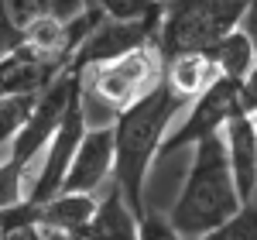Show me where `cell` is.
<instances>
[{
    "label": "cell",
    "instance_id": "ffe728a7",
    "mask_svg": "<svg viewBox=\"0 0 257 240\" xmlns=\"http://www.w3.org/2000/svg\"><path fill=\"white\" fill-rule=\"evenodd\" d=\"M0 240H45V230L38 226V220H28V223L11 226V230H7Z\"/></svg>",
    "mask_w": 257,
    "mask_h": 240
},
{
    "label": "cell",
    "instance_id": "ac0fdd59",
    "mask_svg": "<svg viewBox=\"0 0 257 240\" xmlns=\"http://www.w3.org/2000/svg\"><path fill=\"white\" fill-rule=\"evenodd\" d=\"M138 233L141 240H185L175 230V223L168 216H161V213H155V209H144V216L138 220Z\"/></svg>",
    "mask_w": 257,
    "mask_h": 240
},
{
    "label": "cell",
    "instance_id": "277c9868",
    "mask_svg": "<svg viewBox=\"0 0 257 240\" xmlns=\"http://www.w3.org/2000/svg\"><path fill=\"white\" fill-rule=\"evenodd\" d=\"M250 0H165L158 21L161 59H175L185 52H206L223 35L237 31Z\"/></svg>",
    "mask_w": 257,
    "mask_h": 240
},
{
    "label": "cell",
    "instance_id": "52a82bcc",
    "mask_svg": "<svg viewBox=\"0 0 257 240\" xmlns=\"http://www.w3.org/2000/svg\"><path fill=\"white\" fill-rule=\"evenodd\" d=\"M158 35V21H117L103 18L82 38V45L76 48V55L69 59V69H89L96 62H113L127 52H134L141 45H151Z\"/></svg>",
    "mask_w": 257,
    "mask_h": 240
},
{
    "label": "cell",
    "instance_id": "44dd1931",
    "mask_svg": "<svg viewBox=\"0 0 257 240\" xmlns=\"http://www.w3.org/2000/svg\"><path fill=\"white\" fill-rule=\"evenodd\" d=\"M240 28L250 35V41H254V48H257V0L247 4V14H243V21H240Z\"/></svg>",
    "mask_w": 257,
    "mask_h": 240
},
{
    "label": "cell",
    "instance_id": "8992f818",
    "mask_svg": "<svg viewBox=\"0 0 257 240\" xmlns=\"http://www.w3.org/2000/svg\"><path fill=\"white\" fill-rule=\"evenodd\" d=\"M86 110H82V79L79 86L72 89V96L65 103V113H62L59 127H55V134L48 141V148H45V155H41V165H38V175H35V185H31V192H28V202H48L52 196H59L62 192V182L69 175V165L76 158V151H79V141L86 134Z\"/></svg>",
    "mask_w": 257,
    "mask_h": 240
},
{
    "label": "cell",
    "instance_id": "5bb4252c",
    "mask_svg": "<svg viewBox=\"0 0 257 240\" xmlns=\"http://www.w3.org/2000/svg\"><path fill=\"white\" fill-rule=\"evenodd\" d=\"M206 55L216 62L219 76L243 82V76L254 69V62H257V48H254V41H250V35H247L243 28H237V31L223 35L216 45H209Z\"/></svg>",
    "mask_w": 257,
    "mask_h": 240
},
{
    "label": "cell",
    "instance_id": "8fae6325",
    "mask_svg": "<svg viewBox=\"0 0 257 240\" xmlns=\"http://www.w3.org/2000/svg\"><path fill=\"white\" fill-rule=\"evenodd\" d=\"M82 240H141L138 233V216L127 206L123 192L117 189V182L110 185V192L99 199L93 220L79 230Z\"/></svg>",
    "mask_w": 257,
    "mask_h": 240
},
{
    "label": "cell",
    "instance_id": "9c48e42d",
    "mask_svg": "<svg viewBox=\"0 0 257 240\" xmlns=\"http://www.w3.org/2000/svg\"><path fill=\"white\" fill-rule=\"evenodd\" d=\"M223 141H226V158L233 168V182H237L240 199H247L257 189V124L247 110H237L223 127Z\"/></svg>",
    "mask_w": 257,
    "mask_h": 240
},
{
    "label": "cell",
    "instance_id": "6da1fadb",
    "mask_svg": "<svg viewBox=\"0 0 257 240\" xmlns=\"http://www.w3.org/2000/svg\"><path fill=\"white\" fill-rule=\"evenodd\" d=\"M189 100H182L168 82L161 79L148 96H141L138 103H131L117 120H113V182L123 192L127 206L134 209V216H144L148 202H144V182L151 165L158 161L161 141L172 131V120L182 113V106Z\"/></svg>",
    "mask_w": 257,
    "mask_h": 240
},
{
    "label": "cell",
    "instance_id": "3957f363",
    "mask_svg": "<svg viewBox=\"0 0 257 240\" xmlns=\"http://www.w3.org/2000/svg\"><path fill=\"white\" fill-rule=\"evenodd\" d=\"M82 72V110L86 120L93 117L96 110L106 113V124L138 103L141 96H148L161 79H165V59H161L158 45H141L134 52L120 55L113 62H96Z\"/></svg>",
    "mask_w": 257,
    "mask_h": 240
},
{
    "label": "cell",
    "instance_id": "e0dca14e",
    "mask_svg": "<svg viewBox=\"0 0 257 240\" xmlns=\"http://www.w3.org/2000/svg\"><path fill=\"white\" fill-rule=\"evenodd\" d=\"M93 4H99L106 18L117 21H161L165 0H93Z\"/></svg>",
    "mask_w": 257,
    "mask_h": 240
},
{
    "label": "cell",
    "instance_id": "30bf717a",
    "mask_svg": "<svg viewBox=\"0 0 257 240\" xmlns=\"http://www.w3.org/2000/svg\"><path fill=\"white\" fill-rule=\"evenodd\" d=\"M93 0H0V35L21 38L41 18H76Z\"/></svg>",
    "mask_w": 257,
    "mask_h": 240
},
{
    "label": "cell",
    "instance_id": "ba28073f",
    "mask_svg": "<svg viewBox=\"0 0 257 240\" xmlns=\"http://www.w3.org/2000/svg\"><path fill=\"white\" fill-rule=\"evenodd\" d=\"M113 124L86 127L79 141V151L69 165V175L62 182V192H96L106 179H113Z\"/></svg>",
    "mask_w": 257,
    "mask_h": 240
},
{
    "label": "cell",
    "instance_id": "7402d4cb",
    "mask_svg": "<svg viewBox=\"0 0 257 240\" xmlns=\"http://www.w3.org/2000/svg\"><path fill=\"white\" fill-rule=\"evenodd\" d=\"M18 45H21V38H4V35H0V62L7 59V55H11Z\"/></svg>",
    "mask_w": 257,
    "mask_h": 240
},
{
    "label": "cell",
    "instance_id": "7a4b0ae2",
    "mask_svg": "<svg viewBox=\"0 0 257 240\" xmlns=\"http://www.w3.org/2000/svg\"><path fill=\"white\" fill-rule=\"evenodd\" d=\"M240 202L243 199H240L237 182H233L223 131L202 138L192 148V165H189L185 185L178 192L168 220L175 223V230L185 240H202L226 216H233Z\"/></svg>",
    "mask_w": 257,
    "mask_h": 240
},
{
    "label": "cell",
    "instance_id": "603a6c76",
    "mask_svg": "<svg viewBox=\"0 0 257 240\" xmlns=\"http://www.w3.org/2000/svg\"><path fill=\"white\" fill-rule=\"evenodd\" d=\"M4 100H7V93H4V89H0V103H4Z\"/></svg>",
    "mask_w": 257,
    "mask_h": 240
},
{
    "label": "cell",
    "instance_id": "d6986e66",
    "mask_svg": "<svg viewBox=\"0 0 257 240\" xmlns=\"http://www.w3.org/2000/svg\"><path fill=\"white\" fill-rule=\"evenodd\" d=\"M240 103H243L247 113L257 110V62H254V69L243 76V82H240Z\"/></svg>",
    "mask_w": 257,
    "mask_h": 240
},
{
    "label": "cell",
    "instance_id": "5b68a950",
    "mask_svg": "<svg viewBox=\"0 0 257 240\" xmlns=\"http://www.w3.org/2000/svg\"><path fill=\"white\" fill-rule=\"evenodd\" d=\"M237 110H243V103H240V82L219 76L206 93H199L196 100H192V106L185 110L182 124L165 134L158 161L175 155V151H182V148H196L199 141L209 138V134H219L226 127V120L233 117Z\"/></svg>",
    "mask_w": 257,
    "mask_h": 240
},
{
    "label": "cell",
    "instance_id": "4fadbf2b",
    "mask_svg": "<svg viewBox=\"0 0 257 240\" xmlns=\"http://www.w3.org/2000/svg\"><path fill=\"white\" fill-rule=\"evenodd\" d=\"M99 199H93V192H59L48 202L38 206V226L45 230H82L86 223L93 220Z\"/></svg>",
    "mask_w": 257,
    "mask_h": 240
},
{
    "label": "cell",
    "instance_id": "7c38bea8",
    "mask_svg": "<svg viewBox=\"0 0 257 240\" xmlns=\"http://www.w3.org/2000/svg\"><path fill=\"white\" fill-rule=\"evenodd\" d=\"M216 79H219V69L206 52H185V55H175V59H165V82L189 103L196 100L199 93H206Z\"/></svg>",
    "mask_w": 257,
    "mask_h": 240
},
{
    "label": "cell",
    "instance_id": "9a60e30c",
    "mask_svg": "<svg viewBox=\"0 0 257 240\" xmlns=\"http://www.w3.org/2000/svg\"><path fill=\"white\" fill-rule=\"evenodd\" d=\"M202 240H257V189L237 206L233 216H226Z\"/></svg>",
    "mask_w": 257,
    "mask_h": 240
},
{
    "label": "cell",
    "instance_id": "2e32d148",
    "mask_svg": "<svg viewBox=\"0 0 257 240\" xmlns=\"http://www.w3.org/2000/svg\"><path fill=\"white\" fill-rule=\"evenodd\" d=\"M38 96H41V93H38ZM38 96H7V100L0 103V158H4V151H7L11 138L21 131V124L31 117V110H35Z\"/></svg>",
    "mask_w": 257,
    "mask_h": 240
}]
</instances>
